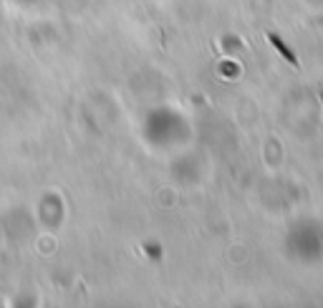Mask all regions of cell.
I'll return each mask as SVG.
<instances>
[{
  "instance_id": "obj_1",
  "label": "cell",
  "mask_w": 323,
  "mask_h": 308,
  "mask_svg": "<svg viewBox=\"0 0 323 308\" xmlns=\"http://www.w3.org/2000/svg\"><path fill=\"white\" fill-rule=\"evenodd\" d=\"M270 41H273V46H275L278 51H281V53H283V58H285V61H288V63H293V66H296V68H298V58H296V56H293V53H290V51H288V48L283 46V43H281V41H278V36H273V33H270Z\"/></svg>"
}]
</instances>
